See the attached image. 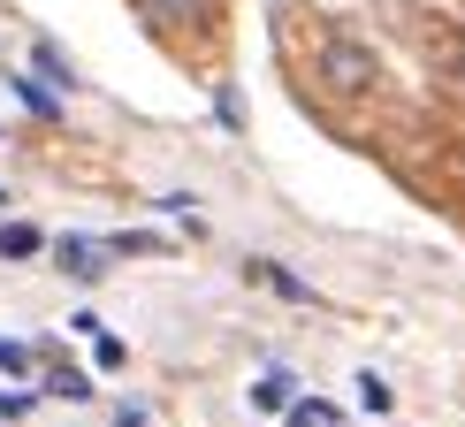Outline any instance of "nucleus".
<instances>
[{
	"instance_id": "nucleus-1",
	"label": "nucleus",
	"mask_w": 465,
	"mask_h": 427,
	"mask_svg": "<svg viewBox=\"0 0 465 427\" xmlns=\"http://www.w3.org/2000/svg\"><path fill=\"white\" fill-rule=\"evenodd\" d=\"M321 76H328V84H336V92H374V54H366L359 46V38H328V46H321Z\"/></svg>"
},
{
	"instance_id": "nucleus-2",
	"label": "nucleus",
	"mask_w": 465,
	"mask_h": 427,
	"mask_svg": "<svg viewBox=\"0 0 465 427\" xmlns=\"http://www.w3.org/2000/svg\"><path fill=\"white\" fill-rule=\"evenodd\" d=\"M54 260H62V275L92 283V275L107 267V237H62V244H54Z\"/></svg>"
},
{
	"instance_id": "nucleus-3",
	"label": "nucleus",
	"mask_w": 465,
	"mask_h": 427,
	"mask_svg": "<svg viewBox=\"0 0 465 427\" xmlns=\"http://www.w3.org/2000/svg\"><path fill=\"white\" fill-rule=\"evenodd\" d=\"M138 8H145L153 31H176V24H191V15H206L214 0H138Z\"/></svg>"
},
{
	"instance_id": "nucleus-4",
	"label": "nucleus",
	"mask_w": 465,
	"mask_h": 427,
	"mask_svg": "<svg viewBox=\"0 0 465 427\" xmlns=\"http://www.w3.org/2000/svg\"><path fill=\"white\" fill-rule=\"evenodd\" d=\"M290 397H298V382H290L282 366H275V374H260V382H252V404H260V412H290Z\"/></svg>"
},
{
	"instance_id": "nucleus-5",
	"label": "nucleus",
	"mask_w": 465,
	"mask_h": 427,
	"mask_svg": "<svg viewBox=\"0 0 465 427\" xmlns=\"http://www.w3.org/2000/svg\"><path fill=\"white\" fill-rule=\"evenodd\" d=\"M290 427H343V412L328 397H290V412H282Z\"/></svg>"
},
{
	"instance_id": "nucleus-6",
	"label": "nucleus",
	"mask_w": 465,
	"mask_h": 427,
	"mask_svg": "<svg viewBox=\"0 0 465 427\" xmlns=\"http://www.w3.org/2000/svg\"><path fill=\"white\" fill-rule=\"evenodd\" d=\"M38 252H46V237H38L31 222H8V229H0V260H38Z\"/></svg>"
},
{
	"instance_id": "nucleus-7",
	"label": "nucleus",
	"mask_w": 465,
	"mask_h": 427,
	"mask_svg": "<svg viewBox=\"0 0 465 427\" xmlns=\"http://www.w3.org/2000/svg\"><path fill=\"white\" fill-rule=\"evenodd\" d=\"M252 275H260V283H275L282 298H298V305H313V290H305L298 275H290V267H267V260H260V267H252Z\"/></svg>"
},
{
	"instance_id": "nucleus-8",
	"label": "nucleus",
	"mask_w": 465,
	"mask_h": 427,
	"mask_svg": "<svg viewBox=\"0 0 465 427\" xmlns=\"http://www.w3.org/2000/svg\"><path fill=\"white\" fill-rule=\"evenodd\" d=\"M46 390H54V397H92V374H69V366H54Z\"/></svg>"
},
{
	"instance_id": "nucleus-9",
	"label": "nucleus",
	"mask_w": 465,
	"mask_h": 427,
	"mask_svg": "<svg viewBox=\"0 0 465 427\" xmlns=\"http://www.w3.org/2000/svg\"><path fill=\"white\" fill-rule=\"evenodd\" d=\"M92 352H100V366H130V352H123V336H107V328H92Z\"/></svg>"
},
{
	"instance_id": "nucleus-10",
	"label": "nucleus",
	"mask_w": 465,
	"mask_h": 427,
	"mask_svg": "<svg viewBox=\"0 0 465 427\" xmlns=\"http://www.w3.org/2000/svg\"><path fill=\"white\" fill-rule=\"evenodd\" d=\"M359 397L374 404V412H390V404H397V397H390V382H381V374H359Z\"/></svg>"
},
{
	"instance_id": "nucleus-11",
	"label": "nucleus",
	"mask_w": 465,
	"mask_h": 427,
	"mask_svg": "<svg viewBox=\"0 0 465 427\" xmlns=\"http://www.w3.org/2000/svg\"><path fill=\"white\" fill-rule=\"evenodd\" d=\"M0 366H8V374H24V366H31V352H24V343H8V336H0Z\"/></svg>"
},
{
	"instance_id": "nucleus-12",
	"label": "nucleus",
	"mask_w": 465,
	"mask_h": 427,
	"mask_svg": "<svg viewBox=\"0 0 465 427\" xmlns=\"http://www.w3.org/2000/svg\"><path fill=\"white\" fill-rule=\"evenodd\" d=\"M458 84H465V38H458Z\"/></svg>"
}]
</instances>
